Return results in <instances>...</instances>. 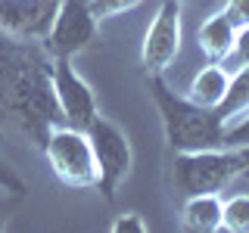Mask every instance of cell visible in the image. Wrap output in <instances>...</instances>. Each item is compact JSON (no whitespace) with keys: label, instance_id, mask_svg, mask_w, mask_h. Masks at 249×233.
<instances>
[{"label":"cell","instance_id":"obj_8","mask_svg":"<svg viewBox=\"0 0 249 233\" xmlns=\"http://www.w3.org/2000/svg\"><path fill=\"white\" fill-rule=\"evenodd\" d=\"M50 81H53V100H56L62 124L84 131L100 115V106H97L90 84L75 72L72 59H53Z\"/></svg>","mask_w":249,"mask_h":233},{"label":"cell","instance_id":"obj_5","mask_svg":"<svg viewBox=\"0 0 249 233\" xmlns=\"http://www.w3.org/2000/svg\"><path fill=\"white\" fill-rule=\"evenodd\" d=\"M84 134L90 140L93 150V165H97V186L100 196L106 202L115 199V190L124 183V177L131 174V165H134V152H131V140L124 137V131L106 115H97Z\"/></svg>","mask_w":249,"mask_h":233},{"label":"cell","instance_id":"obj_13","mask_svg":"<svg viewBox=\"0 0 249 233\" xmlns=\"http://www.w3.org/2000/svg\"><path fill=\"white\" fill-rule=\"evenodd\" d=\"M215 112H218V118L224 121V128H228L233 118H240L243 112H249V66H243L231 78L228 93H224V100L218 103Z\"/></svg>","mask_w":249,"mask_h":233},{"label":"cell","instance_id":"obj_12","mask_svg":"<svg viewBox=\"0 0 249 233\" xmlns=\"http://www.w3.org/2000/svg\"><path fill=\"white\" fill-rule=\"evenodd\" d=\"M228 84H231V75L224 72L218 62H209L206 68H199V72L193 75L187 97H190L193 103L206 106V109H218V103H221L224 93H228Z\"/></svg>","mask_w":249,"mask_h":233},{"label":"cell","instance_id":"obj_10","mask_svg":"<svg viewBox=\"0 0 249 233\" xmlns=\"http://www.w3.org/2000/svg\"><path fill=\"white\" fill-rule=\"evenodd\" d=\"M233 41H237V28H233V22L224 13L209 16V19L199 25V31H196V44H199L202 56H206L209 62L228 59L231 50H233Z\"/></svg>","mask_w":249,"mask_h":233},{"label":"cell","instance_id":"obj_7","mask_svg":"<svg viewBox=\"0 0 249 233\" xmlns=\"http://www.w3.org/2000/svg\"><path fill=\"white\" fill-rule=\"evenodd\" d=\"M181 0H159L150 28L140 44V66L146 75H162L181 53Z\"/></svg>","mask_w":249,"mask_h":233},{"label":"cell","instance_id":"obj_16","mask_svg":"<svg viewBox=\"0 0 249 233\" xmlns=\"http://www.w3.org/2000/svg\"><path fill=\"white\" fill-rule=\"evenodd\" d=\"M224 146H249V112H243L224 128Z\"/></svg>","mask_w":249,"mask_h":233},{"label":"cell","instance_id":"obj_11","mask_svg":"<svg viewBox=\"0 0 249 233\" xmlns=\"http://www.w3.org/2000/svg\"><path fill=\"white\" fill-rule=\"evenodd\" d=\"M221 196L218 193H196L184 202V227L193 233H215L221 230Z\"/></svg>","mask_w":249,"mask_h":233},{"label":"cell","instance_id":"obj_15","mask_svg":"<svg viewBox=\"0 0 249 233\" xmlns=\"http://www.w3.org/2000/svg\"><path fill=\"white\" fill-rule=\"evenodd\" d=\"M88 3H90V13L97 16V22H100V19H115V16L134 10L143 0H88Z\"/></svg>","mask_w":249,"mask_h":233},{"label":"cell","instance_id":"obj_18","mask_svg":"<svg viewBox=\"0 0 249 233\" xmlns=\"http://www.w3.org/2000/svg\"><path fill=\"white\" fill-rule=\"evenodd\" d=\"M146 230H150V224L137 212H124L112 221V233H146Z\"/></svg>","mask_w":249,"mask_h":233},{"label":"cell","instance_id":"obj_4","mask_svg":"<svg viewBox=\"0 0 249 233\" xmlns=\"http://www.w3.org/2000/svg\"><path fill=\"white\" fill-rule=\"evenodd\" d=\"M44 159L56 181L69 190H93L97 186V165H93L90 140L81 128L56 124L44 140Z\"/></svg>","mask_w":249,"mask_h":233},{"label":"cell","instance_id":"obj_20","mask_svg":"<svg viewBox=\"0 0 249 233\" xmlns=\"http://www.w3.org/2000/svg\"><path fill=\"white\" fill-rule=\"evenodd\" d=\"M233 56H237L240 66H249V25L237 31V41H233Z\"/></svg>","mask_w":249,"mask_h":233},{"label":"cell","instance_id":"obj_17","mask_svg":"<svg viewBox=\"0 0 249 233\" xmlns=\"http://www.w3.org/2000/svg\"><path fill=\"white\" fill-rule=\"evenodd\" d=\"M0 190L10 193V196H25V190H28L25 181L16 174V168H13V165H6L3 159H0Z\"/></svg>","mask_w":249,"mask_h":233},{"label":"cell","instance_id":"obj_2","mask_svg":"<svg viewBox=\"0 0 249 233\" xmlns=\"http://www.w3.org/2000/svg\"><path fill=\"white\" fill-rule=\"evenodd\" d=\"M146 87H150V97L159 109L165 140L175 152L224 146V121L218 118L215 109H206L193 103L187 93L171 90L162 75H146Z\"/></svg>","mask_w":249,"mask_h":233},{"label":"cell","instance_id":"obj_22","mask_svg":"<svg viewBox=\"0 0 249 233\" xmlns=\"http://www.w3.org/2000/svg\"><path fill=\"white\" fill-rule=\"evenodd\" d=\"M243 174H246V177H249V165H246V171H243Z\"/></svg>","mask_w":249,"mask_h":233},{"label":"cell","instance_id":"obj_3","mask_svg":"<svg viewBox=\"0 0 249 233\" xmlns=\"http://www.w3.org/2000/svg\"><path fill=\"white\" fill-rule=\"evenodd\" d=\"M249 165V146H215V150L175 152V186L184 196L221 193Z\"/></svg>","mask_w":249,"mask_h":233},{"label":"cell","instance_id":"obj_6","mask_svg":"<svg viewBox=\"0 0 249 233\" xmlns=\"http://www.w3.org/2000/svg\"><path fill=\"white\" fill-rule=\"evenodd\" d=\"M97 25L100 22L90 13L88 0H59L53 28L41 41V47L50 53V59H72L90 47V41L97 37Z\"/></svg>","mask_w":249,"mask_h":233},{"label":"cell","instance_id":"obj_19","mask_svg":"<svg viewBox=\"0 0 249 233\" xmlns=\"http://www.w3.org/2000/svg\"><path fill=\"white\" fill-rule=\"evenodd\" d=\"M221 13L233 22V28H237V31L249 25V0H228Z\"/></svg>","mask_w":249,"mask_h":233},{"label":"cell","instance_id":"obj_9","mask_svg":"<svg viewBox=\"0 0 249 233\" xmlns=\"http://www.w3.org/2000/svg\"><path fill=\"white\" fill-rule=\"evenodd\" d=\"M59 0H0V31L16 41L41 44L53 28Z\"/></svg>","mask_w":249,"mask_h":233},{"label":"cell","instance_id":"obj_1","mask_svg":"<svg viewBox=\"0 0 249 233\" xmlns=\"http://www.w3.org/2000/svg\"><path fill=\"white\" fill-rule=\"evenodd\" d=\"M53 59L44 47L16 41L0 31V124L44 146L47 134L62 124L50 81Z\"/></svg>","mask_w":249,"mask_h":233},{"label":"cell","instance_id":"obj_21","mask_svg":"<svg viewBox=\"0 0 249 233\" xmlns=\"http://www.w3.org/2000/svg\"><path fill=\"white\" fill-rule=\"evenodd\" d=\"M193 3H199V6H209V3H215V0H193Z\"/></svg>","mask_w":249,"mask_h":233},{"label":"cell","instance_id":"obj_14","mask_svg":"<svg viewBox=\"0 0 249 233\" xmlns=\"http://www.w3.org/2000/svg\"><path fill=\"white\" fill-rule=\"evenodd\" d=\"M221 230H228V233H249V193L231 196L221 205Z\"/></svg>","mask_w":249,"mask_h":233}]
</instances>
